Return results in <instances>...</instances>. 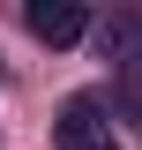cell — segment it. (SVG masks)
Masks as SVG:
<instances>
[{
  "instance_id": "cell-1",
  "label": "cell",
  "mask_w": 142,
  "mask_h": 150,
  "mask_svg": "<svg viewBox=\"0 0 142 150\" xmlns=\"http://www.w3.org/2000/svg\"><path fill=\"white\" fill-rule=\"evenodd\" d=\"M53 143L60 150H120V135H112V120H105V98L75 90L67 105L53 112Z\"/></svg>"
},
{
  "instance_id": "cell-2",
  "label": "cell",
  "mask_w": 142,
  "mask_h": 150,
  "mask_svg": "<svg viewBox=\"0 0 142 150\" xmlns=\"http://www.w3.org/2000/svg\"><path fill=\"white\" fill-rule=\"evenodd\" d=\"M112 60H120V105L142 135V23H112Z\"/></svg>"
},
{
  "instance_id": "cell-3",
  "label": "cell",
  "mask_w": 142,
  "mask_h": 150,
  "mask_svg": "<svg viewBox=\"0 0 142 150\" xmlns=\"http://www.w3.org/2000/svg\"><path fill=\"white\" fill-rule=\"evenodd\" d=\"M22 23H30V38H45V45H75V38L90 30V15L75 8V0H30Z\"/></svg>"
}]
</instances>
